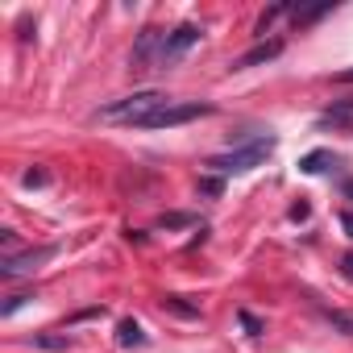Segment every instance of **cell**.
<instances>
[{
	"label": "cell",
	"instance_id": "obj_1",
	"mask_svg": "<svg viewBox=\"0 0 353 353\" xmlns=\"http://www.w3.org/2000/svg\"><path fill=\"white\" fill-rule=\"evenodd\" d=\"M170 104V96L166 92H133V96H125V100H112V104H104L96 117L100 121H112V125H141V121H150L154 112H162Z\"/></svg>",
	"mask_w": 353,
	"mask_h": 353
},
{
	"label": "cell",
	"instance_id": "obj_2",
	"mask_svg": "<svg viewBox=\"0 0 353 353\" xmlns=\"http://www.w3.org/2000/svg\"><path fill=\"white\" fill-rule=\"evenodd\" d=\"M270 154H274V137H270V133H254L250 141L233 145L229 154H216L208 166H212V170H221V174H245V170L262 166Z\"/></svg>",
	"mask_w": 353,
	"mask_h": 353
},
{
	"label": "cell",
	"instance_id": "obj_3",
	"mask_svg": "<svg viewBox=\"0 0 353 353\" xmlns=\"http://www.w3.org/2000/svg\"><path fill=\"white\" fill-rule=\"evenodd\" d=\"M212 104H200V100H170L162 112H154L150 121H141L137 129H174V125H188V121H200L208 117Z\"/></svg>",
	"mask_w": 353,
	"mask_h": 353
},
{
	"label": "cell",
	"instance_id": "obj_4",
	"mask_svg": "<svg viewBox=\"0 0 353 353\" xmlns=\"http://www.w3.org/2000/svg\"><path fill=\"white\" fill-rule=\"evenodd\" d=\"M54 250L50 245H42V250H26V254H9L5 262H0V274L5 279H17V274H34V266L38 262H46Z\"/></svg>",
	"mask_w": 353,
	"mask_h": 353
},
{
	"label": "cell",
	"instance_id": "obj_5",
	"mask_svg": "<svg viewBox=\"0 0 353 353\" xmlns=\"http://www.w3.org/2000/svg\"><path fill=\"white\" fill-rule=\"evenodd\" d=\"M283 54V42H266V46H254L250 54H241L237 63H233V71H245V67H258V63H270V59H279Z\"/></svg>",
	"mask_w": 353,
	"mask_h": 353
},
{
	"label": "cell",
	"instance_id": "obj_6",
	"mask_svg": "<svg viewBox=\"0 0 353 353\" xmlns=\"http://www.w3.org/2000/svg\"><path fill=\"white\" fill-rule=\"evenodd\" d=\"M299 166H303L307 174H320V170H328V166H336V158H332L328 150H316V154H307V158H303Z\"/></svg>",
	"mask_w": 353,
	"mask_h": 353
},
{
	"label": "cell",
	"instance_id": "obj_7",
	"mask_svg": "<svg viewBox=\"0 0 353 353\" xmlns=\"http://www.w3.org/2000/svg\"><path fill=\"white\" fill-rule=\"evenodd\" d=\"M117 341H121V345H141V341H145V336H141V324H137V320H121V324H117Z\"/></svg>",
	"mask_w": 353,
	"mask_h": 353
},
{
	"label": "cell",
	"instance_id": "obj_8",
	"mask_svg": "<svg viewBox=\"0 0 353 353\" xmlns=\"http://www.w3.org/2000/svg\"><path fill=\"white\" fill-rule=\"evenodd\" d=\"M324 316H328V324H332L336 332L353 336V312H324Z\"/></svg>",
	"mask_w": 353,
	"mask_h": 353
},
{
	"label": "cell",
	"instance_id": "obj_9",
	"mask_svg": "<svg viewBox=\"0 0 353 353\" xmlns=\"http://www.w3.org/2000/svg\"><path fill=\"white\" fill-rule=\"evenodd\" d=\"M341 270H345V274L353 279V254H349V258H341Z\"/></svg>",
	"mask_w": 353,
	"mask_h": 353
},
{
	"label": "cell",
	"instance_id": "obj_10",
	"mask_svg": "<svg viewBox=\"0 0 353 353\" xmlns=\"http://www.w3.org/2000/svg\"><path fill=\"white\" fill-rule=\"evenodd\" d=\"M341 83H353V71H345V75H341Z\"/></svg>",
	"mask_w": 353,
	"mask_h": 353
},
{
	"label": "cell",
	"instance_id": "obj_11",
	"mask_svg": "<svg viewBox=\"0 0 353 353\" xmlns=\"http://www.w3.org/2000/svg\"><path fill=\"white\" fill-rule=\"evenodd\" d=\"M345 196H349V200H353V183H345Z\"/></svg>",
	"mask_w": 353,
	"mask_h": 353
}]
</instances>
